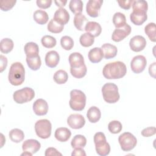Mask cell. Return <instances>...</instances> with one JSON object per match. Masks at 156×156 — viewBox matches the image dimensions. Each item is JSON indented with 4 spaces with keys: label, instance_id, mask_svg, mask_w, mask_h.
Listing matches in <instances>:
<instances>
[{
    "label": "cell",
    "instance_id": "1",
    "mask_svg": "<svg viewBox=\"0 0 156 156\" xmlns=\"http://www.w3.org/2000/svg\"><path fill=\"white\" fill-rule=\"evenodd\" d=\"M127 73L126 65L120 61L106 64L102 70V74L107 79H116L123 77Z\"/></svg>",
    "mask_w": 156,
    "mask_h": 156
},
{
    "label": "cell",
    "instance_id": "2",
    "mask_svg": "<svg viewBox=\"0 0 156 156\" xmlns=\"http://www.w3.org/2000/svg\"><path fill=\"white\" fill-rule=\"evenodd\" d=\"M10 83L15 86L21 85L25 79V69L20 62L13 63L10 68L8 76Z\"/></svg>",
    "mask_w": 156,
    "mask_h": 156
},
{
    "label": "cell",
    "instance_id": "3",
    "mask_svg": "<svg viewBox=\"0 0 156 156\" xmlns=\"http://www.w3.org/2000/svg\"><path fill=\"white\" fill-rule=\"evenodd\" d=\"M86 99V96L83 91L79 90H73L70 92L69 107L74 111H82L85 108Z\"/></svg>",
    "mask_w": 156,
    "mask_h": 156
},
{
    "label": "cell",
    "instance_id": "4",
    "mask_svg": "<svg viewBox=\"0 0 156 156\" xmlns=\"http://www.w3.org/2000/svg\"><path fill=\"white\" fill-rule=\"evenodd\" d=\"M102 94L104 100L108 104H113L119 99L118 88L113 83H107L102 88Z\"/></svg>",
    "mask_w": 156,
    "mask_h": 156
},
{
    "label": "cell",
    "instance_id": "5",
    "mask_svg": "<svg viewBox=\"0 0 156 156\" xmlns=\"http://www.w3.org/2000/svg\"><path fill=\"white\" fill-rule=\"evenodd\" d=\"M94 143L97 154L100 156H106L110 152V144L107 142L105 136L102 132H97L94 135Z\"/></svg>",
    "mask_w": 156,
    "mask_h": 156
},
{
    "label": "cell",
    "instance_id": "6",
    "mask_svg": "<svg viewBox=\"0 0 156 156\" xmlns=\"http://www.w3.org/2000/svg\"><path fill=\"white\" fill-rule=\"evenodd\" d=\"M52 125L46 119H40L35 124V130L37 136L42 139L48 138L51 134Z\"/></svg>",
    "mask_w": 156,
    "mask_h": 156
},
{
    "label": "cell",
    "instance_id": "7",
    "mask_svg": "<svg viewBox=\"0 0 156 156\" xmlns=\"http://www.w3.org/2000/svg\"><path fill=\"white\" fill-rule=\"evenodd\" d=\"M35 96L34 90L30 87H24L16 90L13 94V98L17 104H24L32 101Z\"/></svg>",
    "mask_w": 156,
    "mask_h": 156
},
{
    "label": "cell",
    "instance_id": "8",
    "mask_svg": "<svg viewBox=\"0 0 156 156\" xmlns=\"http://www.w3.org/2000/svg\"><path fill=\"white\" fill-rule=\"evenodd\" d=\"M118 141L121 149L125 152L132 150L137 143L136 137L130 132H124L121 134L119 136Z\"/></svg>",
    "mask_w": 156,
    "mask_h": 156
},
{
    "label": "cell",
    "instance_id": "9",
    "mask_svg": "<svg viewBox=\"0 0 156 156\" xmlns=\"http://www.w3.org/2000/svg\"><path fill=\"white\" fill-rule=\"evenodd\" d=\"M147 65V60L144 56L138 55L135 56L130 62L132 71L136 74L141 73L144 71Z\"/></svg>",
    "mask_w": 156,
    "mask_h": 156
},
{
    "label": "cell",
    "instance_id": "10",
    "mask_svg": "<svg viewBox=\"0 0 156 156\" xmlns=\"http://www.w3.org/2000/svg\"><path fill=\"white\" fill-rule=\"evenodd\" d=\"M102 0H89L87 3L86 12L93 18L98 17L99 15L100 9L102 5Z\"/></svg>",
    "mask_w": 156,
    "mask_h": 156
},
{
    "label": "cell",
    "instance_id": "11",
    "mask_svg": "<svg viewBox=\"0 0 156 156\" xmlns=\"http://www.w3.org/2000/svg\"><path fill=\"white\" fill-rule=\"evenodd\" d=\"M131 29V27L127 23L122 27L116 28L112 35V40L115 42L122 41L130 34Z\"/></svg>",
    "mask_w": 156,
    "mask_h": 156
},
{
    "label": "cell",
    "instance_id": "12",
    "mask_svg": "<svg viewBox=\"0 0 156 156\" xmlns=\"http://www.w3.org/2000/svg\"><path fill=\"white\" fill-rule=\"evenodd\" d=\"M67 123L72 129H79L84 126L85 119L80 114H71L67 119Z\"/></svg>",
    "mask_w": 156,
    "mask_h": 156
},
{
    "label": "cell",
    "instance_id": "13",
    "mask_svg": "<svg viewBox=\"0 0 156 156\" xmlns=\"http://www.w3.org/2000/svg\"><path fill=\"white\" fill-rule=\"evenodd\" d=\"M129 46L133 51L140 52L146 47V40L141 35H135L130 40Z\"/></svg>",
    "mask_w": 156,
    "mask_h": 156
},
{
    "label": "cell",
    "instance_id": "14",
    "mask_svg": "<svg viewBox=\"0 0 156 156\" xmlns=\"http://www.w3.org/2000/svg\"><path fill=\"white\" fill-rule=\"evenodd\" d=\"M33 110L38 116L45 115L48 111L47 102L43 99H38L33 104Z\"/></svg>",
    "mask_w": 156,
    "mask_h": 156
},
{
    "label": "cell",
    "instance_id": "15",
    "mask_svg": "<svg viewBox=\"0 0 156 156\" xmlns=\"http://www.w3.org/2000/svg\"><path fill=\"white\" fill-rule=\"evenodd\" d=\"M41 147L40 143L37 140L29 139L24 141L22 144L23 151L30 152L34 154L36 153Z\"/></svg>",
    "mask_w": 156,
    "mask_h": 156
},
{
    "label": "cell",
    "instance_id": "16",
    "mask_svg": "<svg viewBox=\"0 0 156 156\" xmlns=\"http://www.w3.org/2000/svg\"><path fill=\"white\" fill-rule=\"evenodd\" d=\"M53 19L59 24L64 26L69 20V14L65 9L60 8L54 13Z\"/></svg>",
    "mask_w": 156,
    "mask_h": 156
},
{
    "label": "cell",
    "instance_id": "17",
    "mask_svg": "<svg viewBox=\"0 0 156 156\" xmlns=\"http://www.w3.org/2000/svg\"><path fill=\"white\" fill-rule=\"evenodd\" d=\"M45 63L49 68H55L58 63L60 56L55 51H51L47 52L45 56Z\"/></svg>",
    "mask_w": 156,
    "mask_h": 156
},
{
    "label": "cell",
    "instance_id": "18",
    "mask_svg": "<svg viewBox=\"0 0 156 156\" xmlns=\"http://www.w3.org/2000/svg\"><path fill=\"white\" fill-rule=\"evenodd\" d=\"M69 63L71 68H77L85 64L83 55L79 52H73L71 54L68 58Z\"/></svg>",
    "mask_w": 156,
    "mask_h": 156
},
{
    "label": "cell",
    "instance_id": "19",
    "mask_svg": "<svg viewBox=\"0 0 156 156\" xmlns=\"http://www.w3.org/2000/svg\"><path fill=\"white\" fill-rule=\"evenodd\" d=\"M101 49L104 54V57L105 59H110L115 57L118 52L117 48L110 43H105L102 44Z\"/></svg>",
    "mask_w": 156,
    "mask_h": 156
},
{
    "label": "cell",
    "instance_id": "20",
    "mask_svg": "<svg viewBox=\"0 0 156 156\" xmlns=\"http://www.w3.org/2000/svg\"><path fill=\"white\" fill-rule=\"evenodd\" d=\"M85 30L90 34H91L94 37H98L101 32L102 27L101 25L95 21H88L85 27Z\"/></svg>",
    "mask_w": 156,
    "mask_h": 156
},
{
    "label": "cell",
    "instance_id": "21",
    "mask_svg": "<svg viewBox=\"0 0 156 156\" xmlns=\"http://www.w3.org/2000/svg\"><path fill=\"white\" fill-rule=\"evenodd\" d=\"M71 135V132L69 129L66 127L57 128L54 133L55 138L60 142H65L69 140Z\"/></svg>",
    "mask_w": 156,
    "mask_h": 156
},
{
    "label": "cell",
    "instance_id": "22",
    "mask_svg": "<svg viewBox=\"0 0 156 156\" xmlns=\"http://www.w3.org/2000/svg\"><path fill=\"white\" fill-rule=\"evenodd\" d=\"M90 61L93 63L100 62L104 57V54L102 49L100 48H94L91 49L88 54Z\"/></svg>",
    "mask_w": 156,
    "mask_h": 156
},
{
    "label": "cell",
    "instance_id": "23",
    "mask_svg": "<svg viewBox=\"0 0 156 156\" xmlns=\"http://www.w3.org/2000/svg\"><path fill=\"white\" fill-rule=\"evenodd\" d=\"M101 113L100 110L96 106L91 107L87 112V117L91 123L97 122L101 118Z\"/></svg>",
    "mask_w": 156,
    "mask_h": 156
},
{
    "label": "cell",
    "instance_id": "24",
    "mask_svg": "<svg viewBox=\"0 0 156 156\" xmlns=\"http://www.w3.org/2000/svg\"><path fill=\"white\" fill-rule=\"evenodd\" d=\"M88 22V21L86 16L82 13L76 14L74 17V25L79 30H85V26Z\"/></svg>",
    "mask_w": 156,
    "mask_h": 156
},
{
    "label": "cell",
    "instance_id": "25",
    "mask_svg": "<svg viewBox=\"0 0 156 156\" xmlns=\"http://www.w3.org/2000/svg\"><path fill=\"white\" fill-rule=\"evenodd\" d=\"M24 50L26 57H31L38 55L39 48L38 44L34 42L27 43L24 46Z\"/></svg>",
    "mask_w": 156,
    "mask_h": 156
},
{
    "label": "cell",
    "instance_id": "26",
    "mask_svg": "<svg viewBox=\"0 0 156 156\" xmlns=\"http://www.w3.org/2000/svg\"><path fill=\"white\" fill-rule=\"evenodd\" d=\"M147 16L146 13H140L132 12L130 15V19L132 23L136 26L143 24L147 20Z\"/></svg>",
    "mask_w": 156,
    "mask_h": 156
},
{
    "label": "cell",
    "instance_id": "27",
    "mask_svg": "<svg viewBox=\"0 0 156 156\" xmlns=\"http://www.w3.org/2000/svg\"><path fill=\"white\" fill-rule=\"evenodd\" d=\"M33 18L36 23L41 25L46 24L49 20V16L47 12L42 10H37L35 11L33 15Z\"/></svg>",
    "mask_w": 156,
    "mask_h": 156
},
{
    "label": "cell",
    "instance_id": "28",
    "mask_svg": "<svg viewBox=\"0 0 156 156\" xmlns=\"http://www.w3.org/2000/svg\"><path fill=\"white\" fill-rule=\"evenodd\" d=\"M133 12L140 13H146L148 9L147 1L144 0H135L132 3Z\"/></svg>",
    "mask_w": 156,
    "mask_h": 156
},
{
    "label": "cell",
    "instance_id": "29",
    "mask_svg": "<svg viewBox=\"0 0 156 156\" xmlns=\"http://www.w3.org/2000/svg\"><path fill=\"white\" fill-rule=\"evenodd\" d=\"M13 41L9 38H5L1 40L0 42V50L2 53L8 54L13 48Z\"/></svg>",
    "mask_w": 156,
    "mask_h": 156
},
{
    "label": "cell",
    "instance_id": "30",
    "mask_svg": "<svg viewBox=\"0 0 156 156\" xmlns=\"http://www.w3.org/2000/svg\"><path fill=\"white\" fill-rule=\"evenodd\" d=\"M26 62L29 68L33 71L39 69L41 65V61L39 55L31 57H26Z\"/></svg>",
    "mask_w": 156,
    "mask_h": 156
},
{
    "label": "cell",
    "instance_id": "31",
    "mask_svg": "<svg viewBox=\"0 0 156 156\" xmlns=\"http://www.w3.org/2000/svg\"><path fill=\"white\" fill-rule=\"evenodd\" d=\"M9 138L14 143H20L24 138V133L21 129H13L9 132Z\"/></svg>",
    "mask_w": 156,
    "mask_h": 156
},
{
    "label": "cell",
    "instance_id": "32",
    "mask_svg": "<svg viewBox=\"0 0 156 156\" xmlns=\"http://www.w3.org/2000/svg\"><path fill=\"white\" fill-rule=\"evenodd\" d=\"M87 144V139L82 135H75L71 140V145L73 148L84 147Z\"/></svg>",
    "mask_w": 156,
    "mask_h": 156
},
{
    "label": "cell",
    "instance_id": "33",
    "mask_svg": "<svg viewBox=\"0 0 156 156\" xmlns=\"http://www.w3.org/2000/svg\"><path fill=\"white\" fill-rule=\"evenodd\" d=\"M113 23L116 28L123 27L126 24V16L121 12L115 13L113 16Z\"/></svg>",
    "mask_w": 156,
    "mask_h": 156
},
{
    "label": "cell",
    "instance_id": "34",
    "mask_svg": "<svg viewBox=\"0 0 156 156\" xmlns=\"http://www.w3.org/2000/svg\"><path fill=\"white\" fill-rule=\"evenodd\" d=\"M53 79L57 84H63L67 82L68 75L65 71L59 69L54 73Z\"/></svg>",
    "mask_w": 156,
    "mask_h": 156
},
{
    "label": "cell",
    "instance_id": "35",
    "mask_svg": "<svg viewBox=\"0 0 156 156\" xmlns=\"http://www.w3.org/2000/svg\"><path fill=\"white\" fill-rule=\"evenodd\" d=\"M94 41V37L89 33L83 34L79 38V42L80 44L83 47L91 46Z\"/></svg>",
    "mask_w": 156,
    "mask_h": 156
},
{
    "label": "cell",
    "instance_id": "36",
    "mask_svg": "<svg viewBox=\"0 0 156 156\" xmlns=\"http://www.w3.org/2000/svg\"><path fill=\"white\" fill-rule=\"evenodd\" d=\"M69 8L74 14L81 13L83 10V2L81 0H71Z\"/></svg>",
    "mask_w": 156,
    "mask_h": 156
},
{
    "label": "cell",
    "instance_id": "37",
    "mask_svg": "<svg viewBox=\"0 0 156 156\" xmlns=\"http://www.w3.org/2000/svg\"><path fill=\"white\" fill-rule=\"evenodd\" d=\"M47 27L48 30L49 32L54 34H58L62 32V30H63L64 26L59 24L52 18L49 22Z\"/></svg>",
    "mask_w": 156,
    "mask_h": 156
},
{
    "label": "cell",
    "instance_id": "38",
    "mask_svg": "<svg viewBox=\"0 0 156 156\" xmlns=\"http://www.w3.org/2000/svg\"><path fill=\"white\" fill-rule=\"evenodd\" d=\"M155 24L154 23H150L147 24L144 27V32L148 36L151 41L153 42L156 41L155 37Z\"/></svg>",
    "mask_w": 156,
    "mask_h": 156
},
{
    "label": "cell",
    "instance_id": "39",
    "mask_svg": "<svg viewBox=\"0 0 156 156\" xmlns=\"http://www.w3.org/2000/svg\"><path fill=\"white\" fill-rule=\"evenodd\" d=\"M87 68L85 64L77 68H70V72L71 75L74 77L77 78V79H80L84 77L87 74Z\"/></svg>",
    "mask_w": 156,
    "mask_h": 156
},
{
    "label": "cell",
    "instance_id": "40",
    "mask_svg": "<svg viewBox=\"0 0 156 156\" xmlns=\"http://www.w3.org/2000/svg\"><path fill=\"white\" fill-rule=\"evenodd\" d=\"M42 45L46 48H52L56 45V39L51 35H44L41 39Z\"/></svg>",
    "mask_w": 156,
    "mask_h": 156
},
{
    "label": "cell",
    "instance_id": "41",
    "mask_svg": "<svg viewBox=\"0 0 156 156\" xmlns=\"http://www.w3.org/2000/svg\"><path fill=\"white\" fill-rule=\"evenodd\" d=\"M122 129V124L119 121H112L108 124V129L112 133H118L121 131Z\"/></svg>",
    "mask_w": 156,
    "mask_h": 156
},
{
    "label": "cell",
    "instance_id": "42",
    "mask_svg": "<svg viewBox=\"0 0 156 156\" xmlns=\"http://www.w3.org/2000/svg\"><path fill=\"white\" fill-rule=\"evenodd\" d=\"M60 44L62 47L66 51H69L73 48L74 46V41L71 37L65 35L61 38Z\"/></svg>",
    "mask_w": 156,
    "mask_h": 156
},
{
    "label": "cell",
    "instance_id": "43",
    "mask_svg": "<svg viewBox=\"0 0 156 156\" xmlns=\"http://www.w3.org/2000/svg\"><path fill=\"white\" fill-rule=\"evenodd\" d=\"M16 2V0H1L0 1V9L2 11H8L15 5Z\"/></svg>",
    "mask_w": 156,
    "mask_h": 156
},
{
    "label": "cell",
    "instance_id": "44",
    "mask_svg": "<svg viewBox=\"0 0 156 156\" xmlns=\"http://www.w3.org/2000/svg\"><path fill=\"white\" fill-rule=\"evenodd\" d=\"M156 133V129L155 127H149L144 129L141 131V135L144 137H149L155 135Z\"/></svg>",
    "mask_w": 156,
    "mask_h": 156
},
{
    "label": "cell",
    "instance_id": "45",
    "mask_svg": "<svg viewBox=\"0 0 156 156\" xmlns=\"http://www.w3.org/2000/svg\"><path fill=\"white\" fill-rule=\"evenodd\" d=\"M133 1V0H126V1L118 0V1H117L119 7L125 10H129L131 7Z\"/></svg>",
    "mask_w": 156,
    "mask_h": 156
},
{
    "label": "cell",
    "instance_id": "46",
    "mask_svg": "<svg viewBox=\"0 0 156 156\" xmlns=\"http://www.w3.org/2000/svg\"><path fill=\"white\" fill-rule=\"evenodd\" d=\"M36 3L38 7L45 9L49 8L51 6L52 4V1L51 0H37Z\"/></svg>",
    "mask_w": 156,
    "mask_h": 156
},
{
    "label": "cell",
    "instance_id": "47",
    "mask_svg": "<svg viewBox=\"0 0 156 156\" xmlns=\"http://www.w3.org/2000/svg\"><path fill=\"white\" fill-rule=\"evenodd\" d=\"M44 155L46 156H53V155H62L54 147H48L45 151Z\"/></svg>",
    "mask_w": 156,
    "mask_h": 156
},
{
    "label": "cell",
    "instance_id": "48",
    "mask_svg": "<svg viewBox=\"0 0 156 156\" xmlns=\"http://www.w3.org/2000/svg\"><path fill=\"white\" fill-rule=\"evenodd\" d=\"M71 155H80V156H85L86 153L85 151L82 147L74 148L73 152L71 153Z\"/></svg>",
    "mask_w": 156,
    "mask_h": 156
},
{
    "label": "cell",
    "instance_id": "49",
    "mask_svg": "<svg viewBox=\"0 0 156 156\" xmlns=\"http://www.w3.org/2000/svg\"><path fill=\"white\" fill-rule=\"evenodd\" d=\"M1 58V72H2L7 67V59L5 57L2 55H0Z\"/></svg>",
    "mask_w": 156,
    "mask_h": 156
},
{
    "label": "cell",
    "instance_id": "50",
    "mask_svg": "<svg viewBox=\"0 0 156 156\" xmlns=\"http://www.w3.org/2000/svg\"><path fill=\"white\" fill-rule=\"evenodd\" d=\"M155 62L153 63L152 65L149 66V73L151 76H152L153 78H155Z\"/></svg>",
    "mask_w": 156,
    "mask_h": 156
},
{
    "label": "cell",
    "instance_id": "51",
    "mask_svg": "<svg viewBox=\"0 0 156 156\" xmlns=\"http://www.w3.org/2000/svg\"><path fill=\"white\" fill-rule=\"evenodd\" d=\"M55 4L57 6L59 7L60 8H62V7L65 6L67 2V1H63V0H58V1H54Z\"/></svg>",
    "mask_w": 156,
    "mask_h": 156
},
{
    "label": "cell",
    "instance_id": "52",
    "mask_svg": "<svg viewBox=\"0 0 156 156\" xmlns=\"http://www.w3.org/2000/svg\"><path fill=\"white\" fill-rule=\"evenodd\" d=\"M21 155H24V156H32V154H31L30 152H26V151H24L23 153H22L21 154Z\"/></svg>",
    "mask_w": 156,
    "mask_h": 156
}]
</instances>
